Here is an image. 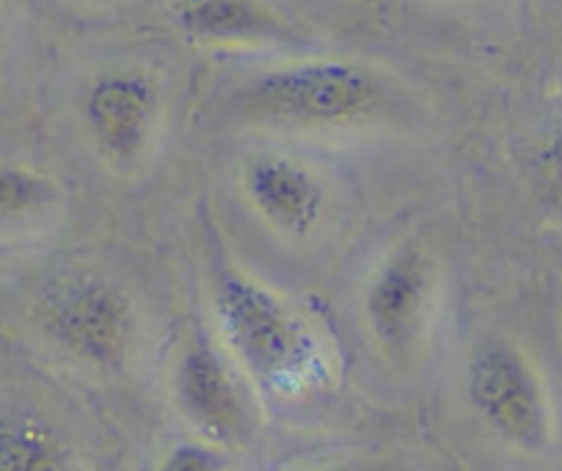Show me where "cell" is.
Instances as JSON below:
<instances>
[{
    "mask_svg": "<svg viewBox=\"0 0 562 471\" xmlns=\"http://www.w3.org/2000/svg\"><path fill=\"white\" fill-rule=\"evenodd\" d=\"M42 334L78 365L113 370L133 339V306L119 287L80 273L47 287L36 306Z\"/></svg>",
    "mask_w": 562,
    "mask_h": 471,
    "instance_id": "cell-4",
    "label": "cell"
},
{
    "mask_svg": "<svg viewBox=\"0 0 562 471\" xmlns=\"http://www.w3.org/2000/svg\"><path fill=\"white\" fill-rule=\"evenodd\" d=\"M213 306L226 348L265 389L295 392L321 375V354L310 328L257 279L235 270L224 273Z\"/></svg>",
    "mask_w": 562,
    "mask_h": 471,
    "instance_id": "cell-1",
    "label": "cell"
},
{
    "mask_svg": "<svg viewBox=\"0 0 562 471\" xmlns=\"http://www.w3.org/2000/svg\"><path fill=\"white\" fill-rule=\"evenodd\" d=\"M58 202V186L25 166H0V221L45 213Z\"/></svg>",
    "mask_w": 562,
    "mask_h": 471,
    "instance_id": "cell-11",
    "label": "cell"
},
{
    "mask_svg": "<svg viewBox=\"0 0 562 471\" xmlns=\"http://www.w3.org/2000/svg\"><path fill=\"white\" fill-rule=\"evenodd\" d=\"M243 191L254 213L281 235H310L326 215L328 193L321 177L288 155L251 157L243 169Z\"/></svg>",
    "mask_w": 562,
    "mask_h": 471,
    "instance_id": "cell-8",
    "label": "cell"
},
{
    "mask_svg": "<svg viewBox=\"0 0 562 471\" xmlns=\"http://www.w3.org/2000/svg\"><path fill=\"white\" fill-rule=\"evenodd\" d=\"M557 164H560V166H562V138H560V141H557Z\"/></svg>",
    "mask_w": 562,
    "mask_h": 471,
    "instance_id": "cell-14",
    "label": "cell"
},
{
    "mask_svg": "<svg viewBox=\"0 0 562 471\" xmlns=\"http://www.w3.org/2000/svg\"><path fill=\"white\" fill-rule=\"evenodd\" d=\"M0 471H83L61 425L34 405L0 408Z\"/></svg>",
    "mask_w": 562,
    "mask_h": 471,
    "instance_id": "cell-9",
    "label": "cell"
},
{
    "mask_svg": "<svg viewBox=\"0 0 562 471\" xmlns=\"http://www.w3.org/2000/svg\"><path fill=\"white\" fill-rule=\"evenodd\" d=\"M467 394L485 427L510 447L540 452L554 433L549 392L527 354L491 339L474 350L467 370Z\"/></svg>",
    "mask_w": 562,
    "mask_h": 471,
    "instance_id": "cell-3",
    "label": "cell"
},
{
    "mask_svg": "<svg viewBox=\"0 0 562 471\" xmlns=\"http://www.w3.org/2000/svg\"><path fill=\"white\" fill-rule=\"evenodd\" d=\"M160 116V91L144 72H108L91 83L83 122L102 160L130 169L147 155Z\"/></svg>",
    "mask_w": 562,
    "mask_h": 471,
    "instance_id": "cell-5",
    "label": "cell"
},
{
    "mask_svg": "<svg viewBox=\"0 0 562 471\" xmlns=\"http://www.w3.org/2000/svg\"><path fill=\"white\" fill-rule=\"evenodd\" d=\"M175 403L204 441L224 447L246 430V405L232 370L204 339L188 345L171 375Z\"/></svg>",
    "mask_w": 562,
    "mask_h": 471,
    "instance_id": "cell-7",
    "label": "cell"
},
{
    "mask_svg": "<svg viewBox=\"0 0 562 471\" xmlns=\"http://www.w3.org/2000/svg\"><path fill=\"white\" fill-rule=\"evenodd\" d=\"M430 290L434 268L430 259L414 246L389 254L372 273L364 295L367 326L389 354H403L416 343L428 314Z\"/></svg>",
    "mask_w": 562,
    "mask_h": 471,
    "instance_id": "cell-6",
    "label": "cell"
},
{
    "mask_svg": "<svg viewBox=\"0 0 562 471\" xmlns=\"http://www.w3.org/2000/svg\"><path fill=\"white\" fill-rule=\"evenodd\" d=\"M312 471H383L378 466L370 463H334V466H323V469H312Z\"/></svg>",
    "mask_w": 562,
    "mask_h": 471,
    "instance_id": "cell-13",
    "label": "cell"
},
{
    "mask_svg": "<svg viewBox=\"0 0 562 471\" xmlns=\"http://www.w3.org/2000/svg\"><path fill=\"white\" fill-rule=\"evenodd\" d=\"M240 116L276 127H345L381 105V83L353 61H301L270 69L240 86Z\"/></svg>",
    "mask_w": 562,
    "mask_h": 471,
    "instance_id": "cell-2",
    "label": "cell"
},
{
    "mask_svg": "<svg viewBox=\"0 0 562 471\" xmlns=\"http://www.w3.org/2000/svg\"><path fill=\"white\" fill-rule=\"evenodd\" d=\"M226 455L221 447L210 441H186L177 444L160 460L158 471H226Z\"/></svg>",
    "mask_w": 562,
    "mask_h": 471,
    "instance_id": "cell-12",
    "label": "cell"
},
{
    "mask_svg": "<svg viewBox=\"0 0 562 471\" xmlns=\"http://www.w3.org/2000/svg\"><path fill=\"white\" fill-rule=\"evenodd\" d=\"M186 25L193 34L213 40H246L273 29V23L246 0H202L188 9Z\"/></svg>",
    "mask_w": 562,
    "mask_h": 471,
    "instance_id": "cell-10",
    "label": "cell"
}]
</instances>
